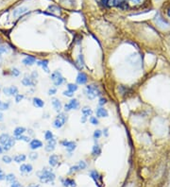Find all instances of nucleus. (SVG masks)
Here are the masks:
<instances>
[{"label": "nucleus", "mask_w": 170, "mask_h": 187, "mask_svg": "<svg viewBox=\"0 0 170 187\" xmlns=\"http://www.w3.org/2000/svg\"><path fill=\"white\" fill-rule=\"evenodd\" d=\"M37 65L38 66H41L45 72L49 73V68H48V60H39L37 61Z\"/></svg>", "instance_id": "20"}, {"label": "nucleus", "mask_w": 170, "mask_h": 187, "mask_svg": "<svg viewBox=\"0 0 170 187\" xmlns=\"http://www.w3.org/2000/svg\"><path fill=\"white\" fill-rule=\"evenodd\" d=\"M3 94H5L8 96H15L18 94V88L16 86H10V87H5L3 88Z\"/></svg>", "instance_id": "7"}, {"label": "nucleus", "mask_w": 170, "mask_h": 187, "mask_svg": "<svg viewBox=\"0 0 170 187\" xmlns=\"http://www.w3.org/2000/svg\"><path fill=\"white\" fill-rule=\"evenodd\" d=\"M85 94L89 99H95L97 96L100 95V91L98 89V87L96 85H88L85 88Z\"/></svg>", "instance_id": "2"}, {"label": "nucleus", "mask_w": 170, "mask_h": 187, "mask_svg": "<svg viewBox=\"0 0 170 187\" xmlns=\"http://www.w3.org/2000/svg\"><path fill=\"white\" fill-rule=\"evenodd\" d=\"M88 80V77H87V75L83 72H80L77 74V84H85Z\"/></svg>", "instance_id": "11"}, {"label": "nucleus", "mask_w": 170, "mask_h": 187, "mask_svg": "<svg viewBox=\"0 0 170 187\" xmlns=\"http://www.w3.org/2000/svg\"><path fill=\"white\" fill-rule=\"evenodd\" d=\"M61 144L65 148H66V150H67L68 152H73L75 149H76V147H77L76 143H75V142H72V141L63 140V141L61 142Z\"/></svg>", "instance_id": "8"}, {"label": "nucleus", "mask_w": 170, "mask_h": 187, "mask_svg": "<svg viewBox=\"0 0 170 187\" xmlns=\"http://www.w3.org/2000/svg\"><path fill=\"white\" fill-rule=\"evenodd\" d=\"M107 103V99L106 98H104V97H101L100 99H99V102H98V104L100 105V106H103V105H105Z\"/></svg>", "instance_id": "44"}, {"label": "nucleus", "mask_w": 170, "mask_h": 187, "mask_svg": "<svg viewBox=\"0 0 170 187\" xmlns=\"http://www.w3.org/2000/svg\"><path fill=\"white\" fill-rule=\"evenodd\" d=\"M109 115V113L106 109L103 107H99L97 109V117H107Z\"/></svg>", "instance_id": "17"}, {"label": "nucleus", "mask_w": 170, "mask_h": 187, "mask_svg": "<svg viewBox=\"0 0 170 187\" xmlns=\"http://www.w3.org/2000/svg\"><path fill=\"white\" fill-rule=\"evenodd\" d=\"M26 159H27V156H26L25 154H19V155H16V156L14 157V161L17 164L23 163V162L26 161Z\"/></svg>", "instance_id": "24"}, {"label": "nucleus", "mask_w": 170, "mask_h": 187, "mask_svg": "<svg viewBox=\"0 0 170 187\" xmlns=\"http://www.w3.org/2000/svg\"><path fill=\"white\" fill-rule=\"evenodd\" d=\"M90 177L95 181V182L97 185V187H102L101 186L102 185V177L99 175L97 171H96V170L90 171Z\"/></svg>", "instance_id": "5"}, {"label": "nucleus", "mask_w": 170, "mask_h": 187, "mask_svg": "<svg viewBox=\"0 0 170 187\" xmlns=\"http://www.w3.org/2000/svg\"><path fill=\"white\" fill-rule=\"evenodd\" d=\"M10 138V136L9 133H2L1 135H0V144L4 145Z\"/></svg>", "instance_id": "28"}, {"label": "nucleus", "mask_w": 170, "mask_h": 187, "mask_svg": "<svg viewBox=\"0 0 170 187\" xmlns=\"http://www.w3.org/2000/svg\"><path fill=\"white\" fill-rule=\"evenodd\" d=\"M35 83H36V81L33 80L30 77H25L22 80V84L24 86H27V87H29V86H34Z\"/></svg>", "instance_id": "18"}, {"label": "nucleus", "mask_w": 170, "mask_h": 187, "mask_svg": "<svg viewBox=\"0 0 170 187\" xmlns=\"http://www.w3.org/2000/svg\"><path fill=\"white\" fill-rule=\"evenodd\" d=\"M103 131H104V134H105V136H108V135H109V133H108V129H107V128L104 130Z\"/></svg>", "instance_id": "51"}, {"label": "nucleus", "mask_w": 170, "mask_h": 187, "mask_svg": "<svg viewBox=\"0 0 170 187\" xmlns=\"http://www.w3.org/2000/svg\"><path fill=\"white\" fill-rule=\"evenodd\" d=\"M81 111H82V114H83V115H85V116H91L92 115V114H93V111H92V109H91L90 107H84L82 110H81Z\"/></svg>", "instance_id": "29"}, {"label": "nucleus", "mask_w": 170, "mask_h": 187, "mask_svg": "<svg viewBox=\"0 0 170 187\" xmlns=\"http://www.w3.org/2000/svg\"><path fill=\"white\" fill-rule=\"evenodd\" d=\"M47 145L45 146V151L47 152H51V151H53L54 149H55V146H56V139L53 138V139H51L49 141H47Z\"/></svg>", "instance_id": "15"}, {"label": "nucleus", "mask_w": 170, "mask_h": 187, "mask_svg": "<svg viewBox=\"0 0 170 187\" xmlns=\"http://www.w3.org/2000/svg\"><path fill=\"white\" fill-rule=\"evenodd\" d=\"M10 108V102H1L0 101V111H6Z\"/></svg>", "instance_id": "34"}, {"label": "nucleus", "mask_w": 170, "mask_h": 187, "mask_svg": "<svg viewBox=\"0 0 170 187\" xmlns=\"http://www.w3.org/2000/svg\"><path fill=\"white\" fill-rule=\"evenodd\" d=\"M30 10H29V8H27V7H25V6H22V7H19V8H17V9H15L14 10V17H20L21 15H23V14H25L26 12H28Z\"/></svg>", "instance_id": "9"}, {"label": "nucleus", "mask_w": 170, "mask_h": 187, "mask_svg": "<svg viewBox=\"0 0 170 187\" xmlns=\"http://www.w3.org/2000/svg\"><path fill=\"white\" fill-rule=\"evenodd\" d=\"M15 138H14V137H11L10 136V138L4 144V145H2V148H3V151L5 150V151H9L10 149L14 146V144H15Z\"/></svg>", "instance_id": "10"}, {"label": "nucleus", "mask_w": 170, "mask_h": 187, "mask_svg": "<svg viewBox=\"0 0 170 187\" xmlns=\"http://www.w3.org/2000/svg\"><path fill=\"white\" fill-rule=\"evenodd\" d=\"M5 180H6L8 182L11 183V182H14V181H16V178H15V175H14V174L10 173V174H8V175H6Z\"/></svg>", "instance_id": "30"}, {"label": "nucleus", "mask_w": 170, "mask_h": 187, "mask_svg": "<svg viewBox=\"0 0 170 187\" xmlns=\"http://www.w3.org/2000/svg\"><path fill=\"white\" fill-rule=\"evenodd\" d=\"M24 95H21V94H17L16 95H15V101H16V103H19L21 100H23L24 99Z\"/></svg>", "instance_id": "38"}, {"label": "nucleus", "mask_w": 170, "mask_h": 187, "mask_svg": "<svg viewBox=\"0 0 170 187\" xmlns=\"http://www.w3.org/2000/svg\"><path fill=\"white\" fill-rule=\"evenodd\" d=\"M77 65L78 66V68H80V69L83 68V66H84V57H83L82 54L78 55L77 60Z\"/></svg>", "instance_id": "25"}, {"label": "nucleus", "mask_w": 170, "mask_h": 187, "mask_svg": "<svg viewBox=\"0 0 170 187\" xmlns=\"http://www.w3.org/2000/svg\"><path fill=\"white\" fill-rule=\"evenodd\" d=\"M61 183L64 187H76L77 186L76 181L73 179H69V178L61 179Z\"/></svg>", "instance_id": "14"}, {"label": "nucleus", "mask_w": 170, "mask_h": 187, "mask_svg": "<svg viewBox=\"0 0 170 187\" xmlns=\"http://www.w3.org/2000/svg\"><path fill=\"white\" fill-rule=\"evenodd\" d=\"M129 1L132 3H133V4H140L143 0H129Z\"/></svg>", "instance_id": "47"}, {"label": "nucleus", "mask_w": 170, "mask_h": 187, "mask_svg": "<svg viewBox=\"0 0 170 187\" xmlns=\"http://www.w3.org/2000/svg\"><path fill=\"white\" fill-rule=\"evenodd\" d=\"M26 131H27V130H26V128H24V127H17V128H15V130L14 131V134L15 137H17L19 135L24 134L26 132Z\"/></svg>", "instance_id": "27"}, {"label": "nucleus", "mask_w": 170, "mask_h": 187, "mask_svg": "<svg viewBox=\"0 0 170 187\" xmlns=\"http://www.w3.org/2000/svg\"><path fill=\"white\" fill-rule=\"evenodd\" d=\"M101 135H102V131L100 130H97L94 132V138L95 139H99L101 137Z\"/></svg>", "instance_id": "36"}, {"label": "nucleus", "mask_w": 170, "mask_h": 187, "mask_svg": "<svg viewBox=\"0 0 170 187\" xmlns=\"http://www.w3.org/2000/svg\"><path fill=\"white\" fill-rule=\"evenodd\" d=\"M33 170V167L30 164H22L20 166V172L22 174H30Z\"/></svg>", "instance_id": "12"}, {"label": "nucleus", "mask_w": 170, "mask_h": 187, "mask_svg": "<svg viewBox=\"0 0 170 187\" xmlns=\"http://www.w3.org/2000/svg\"><path fill=\"white\" fill-rule=\"evenodd\" d=\"M86 118H87V116L83 115L82 118H81V123H85V122H86Z\"/></svg>", "instance_id": "50"}, {"label": "nucleus", "mask_w": 170, "mask_h": 187, "mask_svg": "<svg viewBox=\"0 0 170 187\" xmlns=\"http://www.w3.org/2000/svg\"><path fill=\"white\" fill-rule=\"evenodd\" d=\"M23 64L25 65H33L35 62H36V58L33 57V56H28V57H26L24 60H23Z\"/></svg>", "instance_id": "16"}, {"label": "nucleus", "mask_w": 170, "mask_h": 187, "mask_svg": "<svg viewBox=\"0 0 170 187\" xmlns=\"http://www.w3.org/2000/svg\"><path fill=\"white\" fill-rule=\"evenodd\" d=\"M0 173H3V171H2V169H1V168H0Z\"/></svg>", "instance_id": "57"}, {"label": "nucleus", "mask_w": 170, "mask_h": 187, "mask_svg": "<svg viewBox=\"0 0 170 187\" xmlns=\"http://www.w3.org/2000/svg\"><path fill=\"white\" fill-rule=\"evenodd\" d=\"M42 146H43V143L38 139H33L30 142V147L31 149H33V150L38 149V148H41Z\"/></svg>", "instance_id": "13"}, {"label": "nucleus", "mask_w": 170, "mask_h": 187, "mask_svg": "<svg viewBox=\"0 0 170 187\" xmlns=\"http://www.w3.org/2000/svg\"><path fill=\"white\" fill-rule=\"evenodd\" d=\"M11 75H12V76H14V77H18L19 76V75H20V71H19V69H17V68H12L11 69Z\"/></svg>", "instance_id": "37"}, {"label": "nucleus", "mask_w": 170, "mask_h": 187, "mask_svg": "<svg viewBox=\"0 0 170 187\" xmlns=\"http://www.w3.org/2000/svg\"><path fill=\"white\" fill-rule=\"evenodd\" d=\"M156 23H157V25H158L159 27H161V28H164V27H165V26H168V23L161 16V15H157L156 16Z\"/></svg>", "instance_id": "22"}, {"label": "nucleus", "mask_w": 170, "mask_h": 187, "mask_svg": "<svg viewBox=\"0 0 170 187\" xmlns=\"http://www.w3.org/2000/svg\"><path fill=\"white\" fill-rule=\"evenodd\" d=\"M10 187H22V184L20 182H18L17 181H15L10 183Z\"/></svg>", "instance_id": "43"}, {"label": "nucleus", "mask_w": 170, "mask_h": 187, "mask_svg": "<svg viewBox=\"0 0 170 187\" xmlns=\"http://www.w3.org/2000/svg\"><path fill=\"white\" fill-rule=\"evenodd\" d=\"M8 51H9V49H8V47L7 46H5V45H0V53H8Z\"/></svg>", "instance_id": "41"}, {"label": "nucleus", "mask_w": 170, "mask_h": 187, "mask_svg": "<svg viewBox=\"0 0 170 187\" xmlns=\"http://www.w3.org/2000/svg\"><path fill=\"white\" fill-rule=\"evenodd\" d=\"M2 152H3V148L1 146H0V154H2Z\"/></svg>", "instance_id": "53"}, {"label": "nucleus", "mask_w": 170, "mask_h": 187, "mask_svg": "<svg viewBox=\"0 0 170 187\" xmlns=\"http://www.w3.org/2000/svg\"><path fill=\"white\" fill-rule=\"evenodd\" d=\"M66 122H67V115H66V114L61 113V114H59V115L54 120L53 127L55 129H61Z\"/></svg>", "instance_id": "4"}, {"label": "nucleus", "mask_w": 170, "mask_h": 187, "mask_svg": "<svg viewBox=\"0 0 170 187\" xmlns=\"http://www.w3.org/2000/svg\"><path fill=\"white\" fill-rule=\"evenodd\" d=\"M167 15H168V16L170 17V7H169V8L167 9Z\"/></svg>", "instance_id": "52"}, {"label": "nucleus", "mask_w": 170, "mask_h": 187, "mask_svg": "<svg viewBox=\"0 0 170 187\" xmlns=\"http://www.w3.org/2000/svg\"><path fill=\"white\" fill-rule=\"evenodd\" d=\"M5 177H6V175H4L3 173H0V181H4Z\"/></svg>", "instance_id": "48"}, {"label": "nucleus", "mask_w": 170, "mask_h": 187, "mask_svg": "<svg viewBox=\"0 0 170 187\" xmlns=\"http://www.w3.org/2000/svg\"><path fill=\"white\" fill-rule=\"evenodd\" d=\"M33 105H34L36 108H43V107L45 106V102L42 100L41 98L34 97V98H33Z\"/></svg>", "instance_id": "23"}, {"label": "nucleus", "mask_w": 170, "mask_h": 187, "mask_svg": "<svg viewBox=\"0 0 170 187\" xmlns=\"http://www.w3.org/2000/svg\"><path fill=\"white\" fill-rule=\"evenodd\" d=\"M48 163L51 166H58L59 164V157L55 154H52L49 156V159H48Z\"/></svg>", "instance_id": "19"}, {"label": "nucleus", "mask_w": 170, "mask_h": 187, "mask_svg": "<svg viewBox=\"0 0 170 187\" xmlns=\"http://www.w3.org/2000/svg\"><path fill=\"white\" fill-rule=\"evenodd\" d=\"M90 122L91 124H93V125H98V119L95 116H92L90 118Z\"/></svg>", "instance_id": "42"}, {"label": "nucleus", "mask_w": 170, "mask_h": 187, "mask_svg": "<svg viewBox=\"0 0 170 187\" xmlns=\"http://www.w3.org/2000/svg\"><path fill=\"white\" fill-rule=\"evenodd\" d=\"M4 120V115H3V114L1 113V111H0V122H2Z\"/></svg>", "instance_id": "49"}, {"label": "nucleus", "mask_w": 170, "mask_h": 187, "mask_svg": "<svg viewBox=\"0 0 170 187\" xmlns=\"http://www.w3.org/2000/svg\"><path fill=\"white\" fill-rule=\"evenodd\" d=\"M52 105H53L55 111H58V113H59V111H61V110L62 109V104H61V102L59 100L58 98H53V99H52Z\"/></svg>", "instance_id": "21"}, {"label": "nucleus", "mask_w": 170, "mask_h": 187, "mask_svg": "<svg viewBox=\"0 0 170 187\" xmlns=\"http://www.w3.org/2000/svg\"><path fill=\"white\" fill-rule=\"evenodd\" d=\"M100 153H101V148H100V146H99L98 144H96V145L93 146V149H92V155L95 156V157H97V156L100 155Z\"/></svg>", "instance_id": "26"}, {"label": "nucleus", "mask_w": 170, "mask_h": 187, "mask_svg": "<svg viewBox=\"0 0 170 187\" xmlns=\"http://www.w3.org/2000/svg\"><path fill=\"white\" fill-rule=\"evenodd\" d=\"M27 187H34V185H33V184H31V185H29V186H27Z\"/></svg>", "instance_id": "56"}, {"label": "nucleus", "mask_w": 170, "mask_h": 187, "mask_svg": "<svg viewBox=\"0 0 170 187\" xmlns=\"http://www.w3.org/2000/svg\"><path fill=\"white\" fill-rule=\"evenodd\" d=\"M37 77H38V73H37V71H33V72H32V74H31V77H30V78H31L33 80H35V81H36Z\"/></svg>", "instance_id": "46"}, {"label": "nucleus", "mask_w": 170, "mask_h": 187, "mask_svg": "<svg viewBox=\"0 0 170 187\" xmlns=\"http://www.w3.org/2000/svg\"><path fill=\"white\" fill-rule=\"evenodd\" d=\"M34 187H41V186H40V185H39V184H37V185L35 184V185H34Z\"/></svg>", "instance_id": "55"}, {"label": "nucleus", "mask_w": 170, "mask_h": 187, "mask_svg": "<svg viewBox=\"0 0 170 187\" xmlns=\"http://www.w3.org/2000/svg\"><path fill=\"white\" fill-rule=\"evenodd\" d=\"M57 93V89L56 88H50L48 90V95H55Z\"/></svg>", "instance_id": "45"}, {"label": "nucleus", "mask_w": 170, "mask_h": 187, "mask_svg": "<svg viewBox=\"0 0 170 187\" xmlns=\"http://www.w3.org/2000/svg\"><path fill=\"white\" fill-rule=\"evenodd\" d=\"M45 138L46 141H49V140L54 138V135H53V133H52L50 131H46L45 133Z\"/></svg>", "instance_id": "33"}, {"label": "nucleus", "mask_w": 170, "mask_h": 187, "mask_svg": "<svg viewBox=\"0 0 170 187\" xmlns=\"http://www.w3.org/2000/svg\"><path fill=\"white\" fill-rule=\"evenodd\" d=\"M15 140H19V141H24V142H27V143H30V138L29 136H25L24 134H22V135H19V136H17L16 138H15Z\"/></svg>", "instance_id": "31"}, {"label": "nucleus", "mask_w": 170, "mask_h": 187, "mask_svg": "<svg viewBox=\"0 0 170 187\" xmlns=\"http://www.w3.org/2000/svg\"><path fill=\"white\" fill-rule=\"evenodd\" d=\"M62 95H65V96H68V97H73V96H74V93L71 92V91H69V90L64 91V92L62 93Z\"/></svg>", "instance_id": "39"}, {"label": "nucleus", "mask_w": 170, "mask_h": 187, "mask_svg": "<svg viewBox=\"0 0 170 187\" xmlns=\"http://www.w3.org/2000/svg\"><path fill=\"white\" fill-rule=\"evenodd\" d=\"M1 55H2V54L0 53V64H1V62H2V60H3V59H2V56H1Z\"/></svg>", "instance_id": "54"}, {"label": "nucleus", "mask_w": 170, "mask_h": 187, "mask_svg": "<svg viewBox=\"0 0 170 187\" xmlns=\"http://www.w3.org/2000/svg\"><path fill=\"white\" fill-rule=\"evenodd\" d=\"M107 6H114L121 10L128 9V3L127 0H107Z\"/></svg>", "instance_id": "3"}, {"label": "nucleus", "mask_w": 170, "mask_h": 187, "mask_svg": "<svg viewBox=\"0 0 170 187\" xmlns=\"http://www.w3.org/2000/svg\"><path fill=\"white\" fill-rule=\"evenodd\" d=\"M77 84H74V83H68L67 84V90H69V91H71V92H76L77 90Z\"/></svg>", "instance_id": "32"}, {"label": "nucleus", "mask_w": 170, "mask_h": 187, "mask_svg": "<svg viewBox=\"0 0 170 187\" xmlns=\"http://www.w3.org/2000/svg\"><path fill=\"white\" fill-rule=\"evenodd\" d=\"M78 106H80V103H78L77 99L74 98V99H71L68 103L64 105V110L66 111H69L71 110H77L78 108Z\"/></svg>", "instance_id": "6"}, {"label": "nucleus", "mask_w": 170, "mask_h": 187, "mask_svg": "<svg viewBox=\"0 0 170 187\" xmlns=\"http://www.w3.org/2000/svg\"><path fill=\"white\" fill-rule=\"evenodd\" d=\"M29 158H30L31 161H35V160L38 158V153H37V152H31V153L29 155Z\"/></svg>", "instance_id": "40"}, {"label": "nucleus", "mask_w": 170, "mask_h": 187, "mask_svg": "<svg viewBox=\"0 0 170 187\" xmlns=\"http://www.w3.org/2000/svg\"><path fill=\"white\" fill-rule=\"evenodd\" d=\"M2 161L4 162L5 164H10L11 162H12V158L10 157V156H8V155H4V156L2 157Z\"/></svg>", "instance_id": "35"}, {"label": "nucleus", "mask_w": 170, "mask_h": 187, "mask_svg": "<svg viewBox=\"0 0 170 187\" xmlns=\"http://www.w3.org/2000/svg\"><path fill=\"white\" fill-rule=\"evenodd\" d=\"M37 176L42 183H49V182L53 183L54 180L56 179V176H55V174L52 172V169L47 168V167L44 168L41 171H38Z\"/></svg>", "instance_id": "1"}]
</instances>
